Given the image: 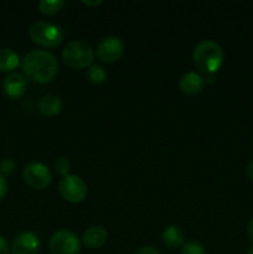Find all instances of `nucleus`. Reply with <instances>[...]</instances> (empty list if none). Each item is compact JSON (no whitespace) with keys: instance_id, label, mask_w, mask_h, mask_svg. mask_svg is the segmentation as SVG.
<instances>
[{"instance_id":"f257e3e1","label":"nucleus","mask_w":253,"mask_h":254,"mask_svg":"<svg viewBox=\"0 0 253 254\" xmlns=\"http://www.w3.org/2000/svg\"><path fill=\"white\" fill-rule=\"evenodd\" d=\"M21 67L29 79L36 83H47L57 74L59 64L51 52L46 50H32L24 56Z\"/></svg>"},{"instance_id":"f03ea898","label":"nucleus","mask_w":253,"mask_h":254,"mask_svg":"<svg viewBox=\"0 0 253 254\" xmlns=\"http://www.w3.org/2000/svg\"><path fill=\"white\" fill-rule=\"evenodd\" d=\"M192 61L201 72L206 73V76L216 73L223 62L222 47L212 40L200 41L193 47Z\"/></svg>"},{"instance_id":"7ed1b4c3","label":"nucleus","mask_w":253,"mask_h":254,"mask_svg":"<svg viewBox=\"0 0 253 254\" xmlns=\"http://www.w3.org/2000/svg\"><path fill=\"white\" fill-rule=\"evenodd\" d=\"M62 60L71 68H86L92 66L94 61L93 49L83 40H73L64 46Z\"/></svg>"},{"instance_id":"20e7f679","label":"nucleus","mask_w":253,"mask_h":254,"mask_svg":"<svg viewBox=\"0 0 253 254\" xmlns=\"http://www.w3.org/2000/svg\"><path fill=\"white\" fill-rule=\"evenodd\" d=\"M32 41L44 47H57L63 40V31L57 25L46 21H37L29 30Z\"/></svg>"},{"instance_id":"39448f33","label":"nucleus","mask_w":253,"mask_h":254,"mask_svg":"<svg viewBox=\"0 0 253 254\" xmlns=\"http://www.w3.org/2000/svg\"><path fill=\"white\" fill-rule=\"evenodd\" d=\"M50 251L52 254H79L81 243L76 233L61 230L50 238Z\"/></svg>"},{"instance_id":"423d86ee","label":"nucleus","mask_w":253,"mask_h":254,"mask_svg":"<svg viewBox=\"0 0 253 254\" xmlns=\"http://www.w3.org/2000/svg\"><path fill=\"white\" fill-rule=\"evenodd\" d=\"M59 189L62 197L71 203L82 202L87 196V185L84 181L79 176L72 174L61 179Z\"/></svg>"},{"instance_id":"0eeeda50","label":"nucleus","mask_w":253,"mask_h":254,"mask_svg":"<svg viewBox=\"0 0 253 254\" xmlns=\"http://www.w3.org/2000/svg\"><path fill=\"white\" fill-rule=\"evenodd\" d=\"M25 181L35 190H44L51 184L52 176L49 169L42 163L32 161L24 168L22 171Z\"/></svg>"},{"instance_id":"6e6552de","label":"nucleus","mask_w":253,"mask_h":254,"mask_svg":"<svg viewBox=\"0 0 253 254\" xmlns=\"http://www.w3.org/2000/svg\"><path fill=\"white\" fill-rule=\"evenodd\" d=\"M124 51V44L119 37L107 36L99 41L97 46V56L104 64L118 61Z\"/></svg>"},{"instance_id":"1a4fd4ad","label":"nucleus","mask_w":253,"mask_h":254,"mask_svg":"<svg viewBox=\"0 0 253 254\" xmlns=\"http://www.w3.org/2000/svg\"><path fill=\"white\" fill-rule=\"evenodd\" d=\"M40 250L39 236L31 231H26L14 238L11 245L12 254H37Z\"/></svg>"},{"instance_id":"9d476101","label":"nucleus","mask_w":253,"mask_h":254,"mask_svg":"<svg viewBox=\"0 0 253 254\" xmlns=\"http://www.w3.org/2000/svg\"><path fill=\"white\" fill-rule=\"evenodd\" d=\"M26 78L21 73H16V72L7 74L2 83V89H4L5 94L11 98L21 97L26 92Z\"/></svg>"},{"instance_id":"9b49d317","label":"nucleus","mask_w":253,"mask_h":254,"mask_svg":"<svg viewBox=\"0 0 253 254\" xmlns=\"http://www.w3.org/2000/svg\"><path fill=\"white\" fill-rule=\"evenodd\" d=\"M205 79L196 72H188L183 74L179 81V88L183 93L189 96H195L198 94L205 87Z\"/></svg>"},{"instance_id":"f8f14e48","label":"nucleus","mask_w":253,"mask_h":254,"mask_svg":"<svg viewBox=\"0 0 253 254\" xmlns=\"http://www.w3.org/2000/svg\"><path fill=\"white\" fill-rule=\"evenodd\" d=\"M108 240V232L102 226H91L87 228L82 236V242L89 248H101Z\"/></svg>"},{"instance_id":"ddd939ff","label":"nucleus","mask_w":253,"mask_h":254,"mask_svg":"<svg viewBox=\"0 0 253 254\" xmlns=\"http://www.w3.org/2000/svg\"><path fill=\"white\" fill-rule=\"evenodd\" d=\"M37 107L42 116L54 117L62 111V102L59 97L54 96V94H47V96L41 97Z\"/></svg>"},{"instance_id":"4468645a","label":"nucleus","mask_w":253,"mask_h":254,"mask_svg":"<svg viewBox=\"0 0 253 254\" xmlns=\"http://www.w3.org/2000/svg\"><path fill=\"white\" fill-rule=\"evenodd\" d=\"M161 238H163L164 245L174 250V248H179L180 246H184L185 235H184L183 230L178 226H168L163 231Z\"/></svg>"},{"instance_id":"2eb2a0df","label":"nucleus","mask_w":253,"mask_h":254,"mask_svg":"<svg viewBox=\"0 0 253 254\" xmlns=\"http://www.w3.org/2000/svg\"><path fill=\"white\" fill-rule=\"evenodd\" d=\"M19 55L9 47L0 49V71L11 72L19 66Z\"/></svg>"},{"instance_id":"dca6fc26","label":"nucleus","mask_w":253,"mask_h":254,"mask_svg":"<svg viewBox=\"0 0 253 254\" xmlns=\"http://www.w3.org/2000/svg\"><path fill=\"white\" fill-rule=\"evenodd\" d=\"M87 78L93 84H102L107 79V72L101 64H92L87 69Z\"/></svg>"},{"instance_id":"f3484780","label":"nucleus","mask_w":253,"mask_h":254,"mask_svg":"<svg viewBox=\"0 0 253 254\" xmlns=\"http://www.w3.org/2000/svg\"><path fill=\"white\" fill-rule=\"evenodd\" d=\"M64 0H41L39 2V9L44 15H55L64 6Z\"/></svg>"},{"instance_id":"a211bd4d","label":"nucleus","mask_w":253,"mask_h":254,"mask_svg":"<svg viewBox=\"0 0 253 254\" xmlns=\"http://www.w3.org/2000/svg\"><path fill=\"white\" fill-rule=\"evenodd\" d=\"M180 254H206V252L202 245L195 242V241H190L183 246Z\"/></svg>"},{"instance_id":"6ab92c4d","label":"nucleus","mask_w":253,"mask_h":254,"mask_svg":"<svg viewBox=\"0 0 253 254\" xmlns=\"http://www.w3.org/2000/svg\"><path fill=\"white\" fill-rule=\"evenodd\" d=\"M55 170L62 176H66L68 175L69 170H71V163L67 158L64 156H60L55 160Z\"/></svg>"},{"instance_id":"aec40b11","label":"nucleus","mask_w":253,"mask_h":254,"mask_svg":"<svg viewBox=\"0 0 253 254\" xmlns=\"http://www.w3.org/2000/svg\"><path fill=\"white\" fill-rule=\"evenodd\" d=\"M15 168H16V164L12 159L5 158L4 160L0 161V173H1L2 176L11 175L15 171Z\"/></svg>"},{"instance_id":"412c9836","label":"nucleus","mask_w":253,"mask_h":254,"mask_svg":"<svg viewBox=\"0 0 253 254\" xmlns=\"http://www.w3.org/2000/svg\"><path fill=\"white\" fill-rule=\"evenodd\" d=\"M134 254H160L156 248L151 247V246H144V247L139 248Z\"/></svg>"},{"instance_id":"4be33fe9","label":"nucleus","mask_w":253,"mask_h":254,"mask_svg":"<svg viewBox=\"0 0 253 254\" xmlns=\"http://www.w3.org/2000/svg\"><path fill=\"white\" fill-rule=\"evenodd\" d=\"M6 191H7V183L5 180L4 176L0 174V200L6 195Z\"/></svg>"},{"instance_id":"5701e85b","label":"nucleus","mask_w":253,"mask_h":254,"mask_svg":"<svg viewBox=\"0 0 253 254\" xmlns=\"http://www.w3.org/2000/svg\"><path fill=\"white\" fill-rule=\"evenodd\" d=\"M9 245L4 237L0 236V254H9Z\"/></svg>"},{"instance_id":"b1692460","label":"nucleus","mask_w":253,"mask_h":254,"mask_svg":"<svg viewBox=\"0 0 253 254\" xmlns=\"http://www.w3.org/2000/svg\"><path fill=\"white\" fill-rule=\"evenodd\" d=\"M246 175L251 181H253V159L246 166Z\"/></svg>"},{"instance_id":"393cba45","label":"nucleus","mask_w":253,"mask_h":254,"mask_svg":"<svg viewBox=\"0 0 253 254\" xmlns=\"http://www.w3.org/2000/svg\"><path fill=\"white\" fill-rule=\"evenodd\" d=\"M247 235L248 237H250V240L253 242V217L251 218L250 222H248L247 225Z\"/></svg>"},{"instance_id":"a878e982","label":"nucleus","mask_w":253,"mask_h":254,"mask_svg":"<svg viewBox=\"0 0 253 254\" xmlns=\"http://www.w3.org/2000/svg\"><path fill=\"white\" fill-rule=\"evenodd\" d=\"M82 4L87 5V6H98V5L103 4V1H102V0H93V1H89V0H83V1H82Z\"/></svg>"},{"instance_id":"bb28decb","label":"nucleus","mask_w":253,"mask_h":254,"mask_svg":"<svg viewBox=\"0 0 253 254\" xmlns=\"http://www.w3.org/2000/svg\"><path fill=\"white\" fill-rule=\"evenodd\" d=\"M213 79H215V78H213V74H208L207 81H206V82H207V83H213V82H215Z\"/></svg>"},{"instance_id":"cd10ccee","label":"nucleus","mask_w":253,"mask_h":254,"mask_svg":"<svg viewBox=\"0 0 253 254\" xmlns=\"http://www.w3.org/2000/svg\"><path fill=\"white\" fill-rule=\"evenodd\" d=\"M246 254H253V246H251V247L248 248L247 252H246Z\"/></svg>"},{"instance_id":"c85d7f7f","label":"nucleus","mask_w":253,"mask_h":254,"mask_svg":"<svg viewBox=\"0 0 253 254\" xmlns=\"http://www.w3.org/2000/svg\"><path fill=\"white\" fill-rule=\"evenodd\" d=\"M252 145H253V139H252Z\"/></svg>"}]
</instances>
